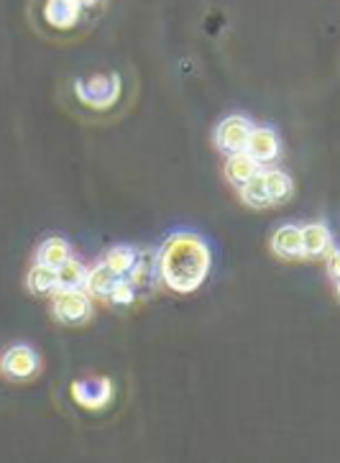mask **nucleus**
<instances>
[{
    "label": "nucleus",
    "mask_w": 340,
    "mask_h": 463,
    "mask_svg": "<svg viewBox=\"0 0 340 463\" xmlns=\"http://www.w3.org/2000/svg\"><path fill=\"white\" fill-rule=\"evenodd\" d=\"M212 267V254L203 236L175 233L164 241L156 254V271L164 287L177 295H190L205 284Z\"/></svg>",
    "instance_id": "obj_1"
},
{
    "label": "nucleus",
    "mask_w": 340,
    "mask_h": 463,
    "mask_svg": "<svg viewBox=\"0 0 340 463\" xmlns=\"http://www.w3.org/2000/svg\"><path fill=\"white\" fill-rule=\"evenodd\" d=\"M52 315L64 326H82L92 317V298L82 287L77 289H54Z\"/></svg>",
    "instance_id": "obj_2"
},
{
    "label": "nucleus",
    "mask_w": 340,
    "mask_h": 463,
    "mask_svg": "<svg viewBox=\"0 0 340 463\" xmlns=\"http://www.w3.org/2000/svg\"><path fill=\"white\" fill-rule=\"evenodd\" d=\"M0 372L5 373L8 379L26 382V379H33L36 373L42 372V359L31 345H14L0 356Z\"/></svg>",
    "instance_id": "obj_3"
},
{
    "label": "nucleus",
    "mask_w": 340,
    "mask_h": 463,
    "mask_svg": "<svg viewBox=\"0 0 340 463\" xmlns=\"http://www.w3.org/2000/svg\"><path fill=\"white\" fill-rule=\"evenodd\" d=\"M72 400L85 410H103L113 400V382L108 376H92L72 382Z\"/></svg>",
    "instance_id": "obj_4"
},
{
    "label": "nucleus",
    "mask_w": 340,
    "mask_h": 463,
    "mask_svg": "<svg viewBox=\"0 0 340 463\" xmlns=\"http://www.w3.org/2000/svg\"><path fill=\"white\" fill-rule=\"evenodd\" d=\"M120 82L118 77L113 75H98L82 80L77 85V95L82 103L92 105V108H110V105L118 100Z\"/></svg>",
    "instance_id": "obj_5"
},
{
    "label": "nucleus",
    "mask_w": 340,
    "mask_h": 463,
    "mask_svg": "<svg viewBox=\"0 0 340 463\" xmlns=\"http://www.w3.org/2000/svg\"><path fill=\"white\" fill-rule=\"evenodd\" d=\"M253 123L246 116H228L215 128V146L225 154H236L246 149V141L251 134Z\"/></svg>",
    "instance_id": "obj_6"
},
{
    "label": "nucleus",
    "mask_w": 340,
    "mask_h": 463,
    "mask_svg": "<svg viewBox=\"0 0 340 463\" xmlns=\"http://www.w3.org/2000/svg\"><path fill=\"white\" fill-rule=\"evenodd\" d=\"M243 151L251 156L253 162H259V165H271V162L279 159V134L274 128H269V126H253Z\"/></svg>",
    "instance_id": "obj_7"
},
{
    "label": "nucleus",
    "mask_w": 340,
    "mask_h": 463,
    "mask_svg": "<svg viewBox=\"0 0 340 463\" xmlns=\"http://www.w3.org/2000/svg\"><path fill=\"white\" fill-rule=\"evenodd\" d=\"M271 251L284 261H297L302 256V231L299 225H281L271 236Z\"/></svg>",
    "instance_id": "obj_8"
},
{
    "label": "nucleus",
    "mask_w": 340,
    "mask_h": 463,
    "mask_svg": "<svg viewBox=\"0 0 340 463\" xmlns=\"http://www.w3.org/2000/svg\"><path fill=\"white\" fill-rule=\"evenodd\" d=\"M302 231V256L305 259H320L333 246V233L326 223H307Z\"/></svg>",
    "instance_id": "obj_9"
},
{
    "label": "nucleus",
    "mask_w": 340,
    "mask_h": 463,
    "mask_svg": "<svg viewBox=\"0 0 340 463\" xmlns=\"http://www.w3.org/2000/svg\"><path fill=\"white\" fill-rule=\"evenodd\" d=\"M46 21L54 29H72L80 21L82 14V3L80 0H46Z\"/></svg>",
    "instance_id": "obj_10"
},
{
    "label": "nucleus",
    "mask_w": 340,
    "mask_h": 463,
    "mask_svg": "<svg viewBox=\"0 0 340 463\" xmlns=\"http://www.w3.org/2000/svg\"><path fill=\"white\" fill-rule=\"evenodd\" d=\"M222 172H225V180L231 182V184H236V187H241V184H246L251 177H256L261 172V165L253 162L246 151H236V154H228Z\"/></svg>",
    "instance_id": "obj_11"
},
{
    "label": "nucleus",
    "mask_w": 340,
    "mask_h": 463,
    "mask_svg": "<svg viewBox=\"0 0 340 463\" xmlns=\"http://www.w3.org/2000/svg\"><path fill=\"white\" fill-rule=\"evenodd\" d=\"M116 274L105 267L103 261L100 264H95V267H90L88 274H85V282H82V289L88 292L90 298L95 299H108L110 295V289L116 287Z\"/></svg>",
    "instance_id": "obj_12"
},
{
    "label": "nucleus",
    "mask_w": 340,
    "mask_h": 463,
    "mask_svg": "<svg viewBox=\"0 0 340 463\" xmlns=\"http://www.w3.org/2000/svg\"><path fill=\"white\" fill-rule=\"evenodd\" d=\"M70 256H72L70 241L61 239V236H52V239L42 241V246H39V251H36V264H44V267L57 269V267H61Z\"/></svg>",
    "instance_id": "obj_13"
},
{
    "label": "nucleus",
    "mask_w": 340,
    "mask_h": 463,
    "mask_svg": "<svg viewBox=\"0 0 340 463\" xmlns=\"http://www.w3.org/2000/svg\"><path fill=\"white\" fill-rule=\"evenodd\" d=\"M261 177H264V187H267L271 205H279L295 193V182L284 169H267V172H261Z\"/></svg>",
    "instance_id": "obj_14"
},
{
    "label": "nucleus",
    "mask_w": 340,
    "mask_h": 463,
    "mask_svg": "<svg viewBox=\"0 0 340 463\" xmlns=\"http://www.w3.org/2000/svg\"><path fill=\"white\" fill-rule=\"evenodd\" d=\"M136 251L131 246H113V249H108L103 256V264L108 269L113 271L116 277H126V274H131L136 264Z\"/></svg>",
    "instance_id": "obj_15"
},
{
    "label": "nucleus",
    "mask_w": 340,
    "mask_h": 463,
    "mask_svg": "<svg viewBox=\"0 0 340 463\" xmlns=\"http://www.w3.org/2000/svg\"><path fill=\"white\" fill-rule=\"evenodd\" d=\"M26 287L33 295H52L57 289V269L44 267V264L31 267L29 274H26Z\"/></svg>",
    "instance_id": "obj_16"
},
{
    "label": "nucleus",
    "mask_w": 340,
    "mask_h": 463,
    "mask_svg": "<svg viewBox=\"0 0 340 463\" xmlns=\"http://www.w3.org/2000/svg\"><path fill=\"white\" fill-rule=\"evenodd\" d=\"M85 274H88V267L80 259L70 256L61 267H57V289H77V287H82Z\"/></svg>",
    "instance_id": "obj_17"
},
{
    "label": "nucleus",
    "mask_w": 340,
    "mask_h": 463,
    "mask_svg": "<svg viewBox=\"0 0 340 463\" xmlns=\"http://www.w3.org/2000/svg\"><path fill=\"white\" fill-rule=\"evenodd\" d=\"M238 194H241V200L249 205V208H269L271 203H269V194H267V187H264V177H261V172L251 177V180L246 182V184H241L238 187Z\"/></svg>",
    "instance_id": "obj_18"
},
{
    "label": "nucleus",
    "mask_w": 340,
    "mask_h": 463,
    "mask_svg": "<svg viewBox=\"0 0 340 463\" xmlns=\"http://www.w3.org/2000/svg\"><path fill=\"white\" fill-rule=\"evenodd\" d=\"M108 299H110L113 305H123V307H126V305H131V302L136 299L134 284L126 282L123 277H118V279H116V287H113V289H110V295H108Z\"/></svg>",
    "instance_id": "obj_19"
},
{
    "label": "nucleus",
    "mask_w": 340,
    "mask_h": 463,
    "mask_svg": "<svg viewBox=\"0 0 340 463\" xmlns=\"http://www.w3.org/2000/svg\"><path fill=\"white\" fill-rule=\"evenodd\" d=\"M326 256H327V274H330V282L338 284V279H340V256H338V249H335V246H330Z\"/></svg>",
    "instance_id": "obj_20"
},
{
    "label": "nucleus",
    "mask_w": 340,
    "mask_h": 463,
    "mask_svg": "<svg viewBox=\"0 0 340 463\" xmlns=\"http://www.w3.org/2000/svg\"><path fill=\"white\" fill-rule=\"evenodd\" d=\"M82 3V8H90V5H95V3H100V0H80Z\"/></svg>",
    "instance_id": "obj_21"
}]
</instances>
